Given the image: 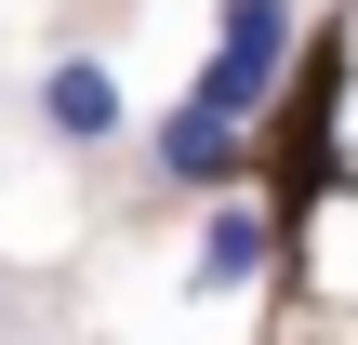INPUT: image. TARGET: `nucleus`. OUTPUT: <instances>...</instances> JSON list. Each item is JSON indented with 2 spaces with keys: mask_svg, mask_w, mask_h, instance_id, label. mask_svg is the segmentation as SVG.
I'll use <instances>...</instances> for the list:
<instances>
[{
  "mask_svg": "<svg viewBox=\"0 0 358 345\" xmlns=\"http://www.w3.org/2000/svg\"><path fill=\"white\" fill-rule=\"evenodd\" d=\"M279 53H292V0H226V53L199 66V106L252 120V106H266V80H279Z\"/></svg>",
  "mask_w": 358,
  "mask_h": 345,
  "instance_id": "f257e3e1",
  "label": "nucleus"
},
{
  "mask_svg": "<svg viewBox=\"0 0 358 345\" xmlns=\"http://www.w3.org/2000/svg\"><path fill=\"white\" fill-rule=\"evenodd\" d=\"M40 133H53V146H106V133H120V80H106L93 53H53V66H40Z\"/></svg>",
  "mask_w": 358,
  "mask_h": 345,
  "instance_id": "f03ea898",
  "label": "nucleus"
},
{
  "mask_svg": "<svg viewBox=\"0 0 358 345\" xmlns=\"http://www.w3.org/2000/svg\"><path fill=\"white\" fill-rule=\"evenodd\" d=\"M146 160H159V173H173V186H226V173H239V120H226V106H199V93H186V106H173V120H159V133H146Z\"/></svg>",
  "mask_w": 358,
  "mask_h": 345,
  "instance_id": "7ed1b4c3",
  "label": "nucleus"
},
{
  "mask_svg": "<svg viewBox=\"0 0 358 345\" xmlns=\"http://www.w3.org/2000/svg\"><path fill=\"white\" fill-rule=\"evenodd\" d=\"M252 266H266V213H239V199H226V213L199 226V293H239Z\"/></svg>",
  "mask_w": 358,
  "mask_h": 345,
  "instance_id": "20e7f679",
  "label": "nucleus"
}]
</instances>
